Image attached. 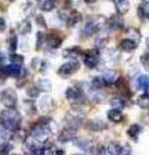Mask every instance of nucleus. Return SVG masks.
I'll list each match as a JSON object with an SVG mask.
<instances>
[{"label":"nucleus","instance_id":"obj_8","mask_svg":"<svg viewBox=\"0 0 149 155\" xmlns=\"http://www.w3.org/2000/svg\"><path fill=\"white\" fill-rule=\"evenodd\" d=\"M46 43L47 45L52 48V49H55V48H59L62 43V38L60 35H57V34H49V35L46 36Z\"/></svg>","mask_w":149,"mask_h":155},{"label":"nucleus","instance_id":"obj_23","mask_svg":"<svg viewBox=\"0 0 149 155\" xmlns=\"http://www.w3.org/2000/svg\"><path fill=\"white\" fill-rule=\"evenodd\" d=\"M121 151H122V146L117 142H110L108 145V150L107 153L109 155H121Z\"/></svg>","mask_w":149,"mask_h":155},{"label":"nucleus","instance_id":"obj_10","mask_svg":"<svg viewBox=\"0 0 149 155\" xmlns=\"http://www.w3.org/2000/svg\"><path fill=\"white\" fill-rule=\"evenodd\" d=\"M87 128L90 130H93V132H99V130L107 129V123L100 119H92L87 123Z\"/></svg>","mask_w":149,"mask_h":155},{"label":"nucleus","instance_id":"obj_22","mask_svg":"<svg viewBox=\"0 0 149 155\" xmlns=\"http://www.w3.org/2000/svg\"><path fill=\"white\" fill-rule=\"evenodd\" d=\"M18 31H20L22 35H27V34L31 32V22L29 19H23L22 22H20L18 25Z\"/></svg>","mask_w":149,"mask_h":155},{"label":"nucleus","instance_id":"obj_9","mask_svg":"<svg viewBox=\"0 0 149 155\" xmlns=\"http://www.w3.org/2000/svg\"><path fill=\"white\" fill-rule=\"evenodd\" d=\"M80 21H82V14L79 12H76V11H71L68 14V17H66V25H68L69 27L76 26Z\"/></svg>","mask_w":149,"mask_h":155},{"label":"nucleus","instance_id":"obj_45","mask_svg":"<svg viewBox=\"0 0 149 155\" xmlns=\"http://www.w3.org/2000/svg\"><path fill=\"white\" fill-rule=\"evenodd\" d=\"M147 47H148V48H149V38H148V39H147Z\"/></svg>","mask_w":149,"mask_h":155},{"label":"nucleus","instance_id":"obj_47","mask_svg":"<svg viewBox=\"0 0 149 155\" xmlns=\"http://www.w3.org/2000/svg\"><path fill=\"white\" fill-rule=\"evenodd\" d=\"M7 2H9V3H11V2H14V0H7Z\"/></svg>","mask_w":149,"mask_h":155},{"label":"nucleus","instance_id":"obj_35","mask_svg":"<svg viewBox=\"0 0 149 155\" xmlns=\"http://www.w3.org/2000/svg\"><path fill=\"white\" fill-rule=\"evenodd\" d=\"M128 35H131L128 39H131V40H134L135 43H137L139 39H140V32H139L136 28H130V30H128Z\"/></svg>","mask_w":149,"mask_h":155},{"label":"nucleus","instance_id":"obj_16","mask_svg":"<svg viewBox=\"0 0 149 155\" xmlns=\"http://www.w3.org/2000/svg\"><path fill=\"white\" fill-rule=\"evenodd\" d=\"M115 8L119 14H126L130 11V3L127 0H114Z\"/></svg>","mask_w":149,"mask_h":155},{"label":"nucleus","instance_id":"obj_2","mask_svg":"<svg viewBox=\"0 0 149 155\" xmlns=\"http://www.w3.org/2000/svg\"><path fill=\"white\" fill-rule=\"evenodd\" d=\"M65 96H66V98H68L69 102H71L73 105H82V104H84V101H86L84 93L80 88L69 87L65 92Z\"/></svg>","mask_w":149,"mask_h":155},{"label":"nucleus","instance_id":"obj_27","mask_svg":"<svg viewBox=\"0 0 149 155\" xmlns=\"http://www.w3.org/2000/svg\"><path fill=\"white\" fill-rule=\"evenodd\" d=\"M110 105L113 106V109H123L126 102H124V98L117 97V98H113L112 101H110Z\"/></svg>","mask_w":149,"mask_h":155},{"label":"nucleus","instance_id":"obj_24","mask_svg":"<svg viewBox=\"0 0 149 155\" xmlns=\"http://www.w3.org/2000/svg\"><path fill=\"white\" fill-rule=\"evenodd\" d=\"M39 8L44 12H51L55 9L53 0H39Z\"/></svg>","mask_w":149,"mask_h":155},{"label":"nucleus","instance_id":"obj_37","mask_svg":"<svg viewBox=\"0 0 149 155\" xmlns=\"http://www.w3.org/2000/svg\"><path fill=\"white\" fill-rule=\"evenodd\" d=\"M44 40H46L44 34L39 31L36 34V49H39V48L42 47V44H43V41H44Z\"/></svg>","mask_w":149,"mask_h":155},{"label":"nucleus","instance_id":"obj_14","mask_svg":"<svg viewBox=\"0 0 149 155\" xmlns=\"http://www.w3.org/2000/svg\"><path fill=\"white\" fill-rule=\"evenodd\" d=\"M99 26L96 25L95 22H88L87 25H86L83 28H82V31H80V34L83 36H90V35H93V34H96L99 31Z\"/></svg>","mask_w":149,"mask_h":155},{"label":"nucleus","instance_id":"obj_5","mask_svg":"<svg viewBox=\"0 0 149 155\" xmlns=\"http://www.w3.org/2000/svg\"><path fill=\"white\" fill-rule=\"evenodd\" d=\"M78 70H79L78 62L76 61H69V62H66V64L61 65L59 71H57V74H59L60 76H62V78H66V76H70V75L75 74Z\"/></svg>","mask_w":149,"mask_h":155},{"label":"nucleus","instance_id":"obj_25","mask_svg":"<svg viewBox=\"0 0 149 155\" xmlns=\"http://www.w3.org/2000/svg\"><path fill=\"white\" fill-rule=\"evenodd\" d=\"M38 89L44 91V92H49L52 89V83L48 79H39L38 80Z\"/></svg>","mask_w":149,"mask_h":155},{"label":"nucleus","instance_id":"obj_7","mask_svg":"<svg viewBox=\"0 0 149 155\" xmlns=\"http://www.w3.org/2000/svg\"><path fill=\"white\" fill-rule=\"evenodd\" d=\"M76 136V130L75 128L73 127H69V128H64L59 133V138L61 142H66V141H71V140H74Z\"/></svg>","mask_w":149,"mask_h":155},{"label":"nucleus","instance_id":"obj_13","mask_svg":"<svg viewBox=\"0 0 149 155\" xmlns=\"http://www.w3.org/2000/svg\"><path fill=\"white\" fill-rule=\"evenodd\" d=\"M80 53H82L80 48L71 47V48H69V49H65L64 52H62V56H64L65 58H70V60H78Z\"/></svg>","mask_w":149,"mask_h":155},{"label":"nucleus","instance_id":"obj_39","mask_svg":"<svg viewBox=\"0 0 149 155\" xmlns=\"http://www.w3.org/2000/svg\"><path fill=\"white\" fill-rule=\"evenodd\" d=\"M35 21L38 23V26H40V27H47V23H46V19L43 16H40V14H38L36 18H35Z\"/></svg>","mask_w":149,"mask_h":155},{"label":"nucleus","instance_id":"obj_40","mask_svg":"<svg viewBox=\"0 0 149 155\" xmlns=\"http://www.w3.org/2000/svg\"><path fill=\"white\" fill-rule=\"evenodd\" d=\"M107 43H108L107 39H100V40L96 41V47H97L99 49H103V48L107 45Z\"/></svg>","mask_w":149,"mask_h":155},{"label":"nucleus","instance_id":"obj_44","mask_svg":"<svg viewBox=\"0 0 149 155\" xmlns=\"http://www.w3.org/2000/svg\"><path fill=\"white\" fill-rule=\"evenodd\" d=\"M84 2L87 3V4H92V3H95V2H96V0H84Z\"/></svg>","mask_w":149,"mask_h":155},{"label":"nucleus","instance_id":"obj_26","mask_svg":"<svg viewBox=\"0 0 149 155\" xmlns=\"http://www.w3.org/2000/svg\"><path fill=\"white\" fill-rule=\"evenodd\" d=\"M136 104L139 105V107L141 109H149V96L148 94H143L137 98Z\"/></svg>","mask_w":149,"mask_h":155},{"label":"nucleus","instance_id":"obj_41","mask_svg":"<svg viewBox=\"0 0 149 155\" xmlns=\"http://www.w3.org/2000/svg\"><path fill=\"white\" fill-rule=\"evenodd\" d=\"M4 30H5V21L0 17V32L4 31Z\"/></svg>","mask_w":149,"mask_h":155},{"label":"nucleus","instance_id":"obj_15","mask_svg":"<svg viewBox=\"0 0 149 155\" xmlns=\"http://www.w3.org/2000/svg\"><path fill=\"white\" fill-rule=\"evenodd\" d=\"M99 64V57L95 53H88L87 56L84 57V65L88 67V69H95Z\"/></svg>","mask_w":149,"mask_h":155},{"label":"nucleus","instance_id":"obj_30","mask_svg":"<svg viewBox=\"0 0 149 155\" xmlns=\"http://www.w3.org/2000/svg\"><path fill=\"white\" fill-rule=\"evenodd\" d=\"M92 87L95 89H101L105 85V83H104V80L101 79V76H95L93 79H92Z\"/></svg>","mask_w":149,"mask_h":155},{"label":"nucleus","instance_id":"obj_3","mask_svg":"<svg viewBox=\"0 0 149 155\" xmlns=\"http://www.w3.org/2000/svg\"><path fill=\"white\" fill-rule=\"evenodd\" d=\"M0 101L8 109H13L17 104V93L13 88H7L0 93Z\"/></svg>","mask_w":149,"mask_h":155},{"label":"nucleus","instance_id":"obj_6","mask_svg":"<svg viewBox=\"0 0 149 155\" xmlns=\"http://www.w3.org/2000/svg\"><path fill=\"white\" fill-rule=\"evenodd\" d=\"M38 106H39L42 113L47 114V113H51V111L55 109V102H53V100H52L51 96H43L42 98L39 100Z\"/></svg>","mask_w":149,"mask_h":155},{"label":"nucleus","instance_id":"obj_29","mask_svg":"<svg viewBox=\"0 0 149 155\" xmlns=\"http://www.w3.org/2000/svg\"><path fill=\"white\" fill-rule=\"evenodd\" d=\"M17 44H18V40H17V36L14 34H11V36L8 39V45H9V49L12 52H14L17 49Z\"/></svg>","mask_w":149,"mask_h":155},{"label":"nucleus","instance_id":"obj_43","mask_svg":"<svg viewBox=\"0 0 149 155\" xmlns=\"http://www.w3.org/2000/svg\"><path fill=\"white\" fill-rule=\"evenodd\" d=\"M5 61V56L3 54V53H0V64H2V62H4Z\"/></svg>","mask_w":149,"mask_h":155},{"label":"nucleus","instance_id":"obj_1","mask_svg":"<svg viewBox=\"0 0 149 155\" xmlns=\"http://www.w3.org/2000/svg\"><path fill=\"white\" fill-rule=\"evenodd\" d=\"M0 124L9 132L18 130L21 125V115L16 109H7L0 113Z\"/></svg>","mask_w":149,"mask_h":155},{"label":"nucleus","instance_id":"obj_4","mask_svg":"<svg viewBox=\"0 0 149 155\" xmlns=\"http://www.w3.org/2000/svg\"><path fill=\"white\" fill-rule=\"evenodd\" d=\"M0 72H2L3 76H13V78H22L23 75H25V69H22L21 66L18 65H5L2 67V70H0Z\"/></svg>","mask_w":149,"mask_h":155},{"label":"nucleus","instance_id":"obj_18","mask_svg":"<svg viewBox=\"0 0 149 155\" xmlns=\"http://www.w3.org/2000/svg\"><path fill=\"white\" fill-rule=\"evenodd\" d=\"M108 119L110 120V122L118 123V122H121V120L123 119V114L121 113V110H118V109H112V110L108 111Z\"/></svg>","mask_w":149,"mask_h":155},{"label":"nucleus","instance_id":"obj_36","mask_svg":"<svg viewBox=\"0 0 149 155\" xmlns=\"http://www.w3.org/2000/svg\"><path fill=\"white\" fill-rule=\"evenodd\" d=\"M13 149V146L11 143H4L2 147H0V155H8L11 153V150Z\"/></svg>","mask_w":149,"mask_h":155},{"label":"nucleus","instance_id":"obj_33","mask_svg":"<svg viewBox=\"0 0 149 155\" xmlns=\"http://www.w3.org/2000/svg\"><path fill=\"white\" fill-rule=\"evenodd\" d=\"M139 16H140V18L149 19V7L148 5L139 7Z\"/></svg>","mask_w":149,"mask_h":155},{"label":"nucleus","instance_id":"obj_34","mask_svg":"<svg viewBox=\"0 0 149 155\" xmlns=\"http://www.w3.org/2000/svg\"><path fill=\"white\" fill-rule=\"evenodd\" d=\"M11 62H12L13 65L22 66L23 65V57L21 54H12L11 56Z\"/></svg>","mask_w":149,"mask_h":155},{"label":"nucleus","instance_id":"obj_19","mask_svg":"<svg viewBox=\"0 0 149 155\" xmlns=\"http://www.w3.org/2000/svg\"><path fill=\"white\" fill-rule=\"evenodd\" d=\"M141 130H143V128H141V125H139V124H132L131 127L128 128V130H127V133H128V136L131 137L134 141H137V138H139V134L141 133Z\"/></svg>","mask_w":149,"mask_h":155},{"label":"nucleus","instance_id":"obj_11","mask_svg":"<svg viewBox=\"0 0 149 155\" xmlns=\"http://www.w3.org/2000/svg\"><path fill=\"white\" fill-rule=\"evenodd\" d=\"M101 79L104 80L105 85L107 84H114L115 81L119 79V74L117 71H114V70H110V71L104 72V74L101 75Z\"/></svg>","mask_w":149,"mask_h":155},{"label":"nucleus","instance_id":"obj_17","mask_svg":"<svg viewBox=\"0 0 149 155\" xmlns=\"http://www.w3.org/2000/svg\"><path fill=\"white\" fill-rule=\"evenodd\" d=\"M109 27L112 30H119L123 27V19L121 16H112L109 19Z\"/></svg>","mask_w":149,"mask_h":155},{"label":"nucleus","instance_id":"obj_46","mask_svg":"<svg viewBox=\"0 0 149 155\" xmlns=\"http://www.w3.org/2000/svg\"><path fill=\"white\" fill-rule=\"evenodd\" d=\"M73 155H84V154H73Z\"/></svg>","mask_w":149,"mask_h":155},{"label":"nucleus","instance_id":"obj_31","mask_svg":"<svg viewBox=\"0 0 149 155\" xmlns=\"http://www.w3.org/2000/svg\"><path fill=\"white\" fill-rule=\"evenodd\" d=\"M26 93L30 98H36V97H39L40 91L38 89V87H29V88L26 89Z\"/></svg>","mask_w":149,"mask_h":155},{"label":"nucleus","instance_id":"obj_42","mask_svg":"<svg viewBox=\"0 0 149 155\" xmlns=\"http://www.w3.org/2000/svg\"><path fill=\"white\" fill-rule=\"evenodd\" d=\"M130 147L128 146H124V147H122V151H121V155H127V154H130Z\"/></svg>","mask_w":149,"mask_h":155},{"label":"nucleus","instance_id":"obj_21","mask_svg":"<svg viewBox=\"0 0 149 155\" xmlns=\"http://www.w3.org/2000/svg\"><path fill=\"white\" fill-rule=\"evenodd\" d=\"M136 84L141 91L147 92L149 89V76L148 75H140L136 80Z\"/></svg>","mask_w":149,"mask_h":155},{"label":"nucleus","instance_id":"obj_28","mask_svg":"<svg viewBox=\"0 0 149 155\" xmlns=\"http://www.w3.org/2000/svg\"><path fill=\"white\" fill-rule=\"evenodd\" d=\"M23 105H25V107H26V113L27 114L32 115V114L36 113V106H35V104L32 102L31 100H26L25 102H23Z\"/></svg>","mask_w":149,"mask_h":155},{"label":"nucleus","instance_id":"obj_20","mask_svg":"<svg viewBox=\"0 0 149 155\" xmlns=\"http://www.w3.org/2000/svg\"><path fill=\"white\" fill-rule=\"evenodd\" d=\"M74 143L75 146L80 147L82 150H86V151H91V149H92L93 145L90 142V140H84V138H74Z\"/></svg>","mask_w":149,"mask_h":155},{"label":"nucleus","instance_id":"obj_32","mask_svg":"<svg viewBox=\"0 0 149 155\" xmlns=\"http://www.w3.org/2000/svg\"><path fill=\"white\" fill-rule=\"evenodd\" d=\"M91 153L93 155H105L107 154V150H105V147L101 146V145H95V146H92V149H91Z\"/></svg>","mask_w":149,"mask_h":155},{"label":"nucleus","instance_id":"obj_38","mask_svg":"<svg viewBox=\"0 0 149 155\" xmlns=\"http://www.w3.org/2000/svg\"><path fill=\"white\" fill-rule=\"evenodd\" d=\"M140 61H141L143 66L145 67V70L149 71V54H148V53H145V54H143L140 57Z\"/></svg>","mask_w":149,"mask_h":155},{"label":"nucleus","instance_id":"obj_12","mask_svg":"<svg viewBox=\"0 0 149 155\" xmlns=\"http://www.w3.org/2000/svg\"><path fill=\"white\" fill-rule=\"evenodd\" d=\"M119 48L124 52H134L137 48V43L131 40V39H123L119 43Z\"/></svg>","mask_w":149,"mask_h":155},{"label":"nucleus","instance_id":"obj_49","mask_svg":"<svg viewBox=\"0 0 149 155\" xmlns=\"http://www.w3.org/2000/svg\"><path fill=\"white\" fill-rule=\"evenodd\" d=\"M14 155H18V154H14Z\"/></svg>","mask_w":149,"mask_h":155},{"label":"nucleus","instance_id":"obj_48","mask_svg":"<svg viewBox=\"0 0 149 155\" xmlns=\"http://www.w3.org/2000/svg\"><path fill=\"white\" fill-rule=\"evenodd\" d=\"M143 2H145V3H148V2H149V0H143Z\"/></svg>","mask_w":149,"mask_h":155}]
</instances>
